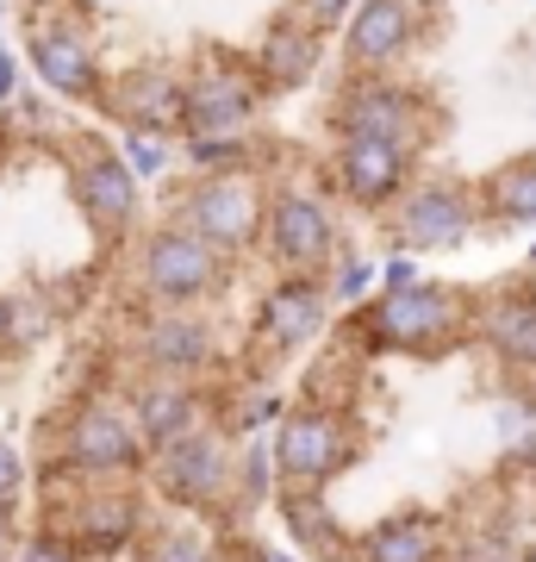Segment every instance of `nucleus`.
Here are the masks:
<instances>
[{
	"instance_id": "1",
	"label": "nucleus",
	"mask_w": 536,
	"mask_h": 562,
	"mask_svg": "<svg viewBox=\"0 0 536 562\" xmlns=\"http://www.w3.org/2000/svg\"><path fill=\"white\" fill-rule=\"evenodd\" d=\"M144 462H157V450L144 443V425L132 413V401H113V394H88V401L69 413L57 438V462L50 475H69V482H132L144 475Z\"/></svg>"
},
{
	"instance_id": "2",
	"label": "nucleus",
	"mask_w": 536,
	"mask_h": 562,
	"mask_svg": "<svg viewBox=\"0 0 536 562\" xmlns=\"http://www.w3.org/2000/svg\"><path fill=\"white\" fill-rule=\"evenodd\" d=\"M225 281H231V257L181 220L157 225L138 244V294L150 306H206L225 294Z\"/></svg>"
},
{
	"instance_id": "3",
	"label": "nucleus",
	"mask_w": 536,
	"mask_h": 562,
	"mask_svg": "<svg viewBox=\"0 0 536 562\" xmlns=\"http://www.w3.org/2000/svg\"><path fill=\"white\" fill-rule=\"evenodd\" d=\"M461 325H475V313L443 288V281H412V288H380L368 313L356 319V338L375 344V350H412V357H431V350H449Z\"/></svg>"
},
{
	"instance_id": "4",
	"label": "nucleus",
	"mask_w": 536,
	"mask_h": 562,
	"mask_svg": "<svg viewBox=\"0 0 536 562\" xmlns=\"http://www.w3.org/2000/svg\"><path fill=\"white\" fill-rule=\"evenodd\" d=\"M175 220L187 232H199L206 244H219L225 257L238 262L262 244V225H269V188H262L250 169H213L199 176L187 194H181Z\"/></svg>"
},
{
	"instance_id": "5",
	"label": "nucleus",
	"mask_w": 536,
	"mask_h": 562,
	"mask_svg": "<svg viewBox=\"0 0 536 562\" xmlns=\"http://www.w3.org/2000/svg\"><path fill=\"white\" fill-rule=\"evenodd\" d=\"M157 487L187 513H225L238 501V457H231V431L225 425H199L181 443L157 450Z\"/></svg>"
},
{
	"instance_id": "6",
	"label": "nucleus",
	"mask_w": 536,
	"mask_h": 562,
	"mask_svg": "<svg viewBox=\"0 0 536 562\" xmlns=\"http://www.w3.org/2000/svg\"><path fill=\"white\" fill-rule=\"evenodd\" d=\"M262 250L281 276H324V262L338 257V213L324 194L306 181H281L269 194V225H262Z\"/></svg>"
},
{
	"instance_id": "7",
	"label": "nucleus",
	"mask_w": 536,
	"mask_h": 562,
	"mask_svg": "<svg viewBox=\"0 0 536 562\" xmlns=\"http://www.w3.org/2000/svg\"><path fill=\"white\" fill-rule=\"evenodd\" d=\"M356 425L343 419L338 406H294L275 425V475L287 487H324L338 482L343 469L356 462Z\"/></svg>"
},
{
	"instance_id": "8",
	"label": "nucleus",
	"mask_w": 536,
	"mask_h": 562,
	"mask_svg": "<svg viewBox=\"0 0 536 562\" xmlns=\"http://www.w3.org/2000/svg\"><path fill=\"white\" fill-rule=\"evenodd\" d=\"M487 220L480 188L468 181H412L394 201V244L399 250H456Z\"/></svg>"
},
{
	"instance_id": "9",
	"label": "nucleus",
	"mask_w": 536,
	"mask_h": 562,
	"mask_svg": "<svg viewBox=\"0 0 536 562\" xmlns=\"http://www.w3.org/2000/svg\"><path fill=\"white\" fill-rule=\"evenodd\" d=\"M331 125H338V138L343 132H375V138H399V144H412V150H424L437 113H431V101H424L418 88H406V81L356 76L338 94V106H331Z\"/></svg>"
},
{
	"instance_id": "10",
	"label": "nucleus",
	"mask_w": 536,
	"mask_h": 562,
	"mask_svg": "<svg viewBox=\"0 0 536 562\" xmlns=\"http://www.w3.org/2000/svg\"><path fill=\"white\" fill-rule=\"evenodd\" d=\"M269 81L231 57H206L187 76V132L181 138H250Z\"/></svg>"
},
{
	"instance_id": "11",
	"label": "nucleus",
	"mask_w": 536,
	"mask_h": 562,
	"mask_svg": "<svg viewBox=\"0 0 536 562\" xmlns=\"http://www.w3.org/2000/svg\"><path fill=\"white\" fill-rule=\"evenodd\" d=\"M69 194L76 206L88 213L100 238H125L132 220H138V201H144V176L132 169L125 150H106V144H81L76 162H69Z\"/></svg>"
},
{
	"instance_id": "12",
	"label": "nucleus",
	"mask_w": 536,
	"mask_h": 562,
	"mask_svg": "<svg viewBox=\"0 0 536 562\" xmlns=\"http://www.w3.org/2000/svg\"><path fill=\"white\" fill-rule=\"evenodd\" d=\"M412 144L399 138H375V132H343L338 157H331V181H338L343 201L356 206H394L406 188H412Z\"/></svg>"
},
{
	"instance_id": "13",
	"label": "nucleus",
	"mask_w": 536,
	"mask_h": 562,
	"mask_svg": "<svg viewBox=\"0 0 536 562\" xmlns=\"http://www.w3.org/2000/svg\"><path fill=\"white\" fill-rule=\"evenodd\" d=\"M50 525L76 543L81 557H113V550H125L132 538H144V506H138V494L119 487V482H81L76 494H69V506H57Z\"/></svg>"
},
{
	"instance_id": "14",
	"label": "nucleus",
	"mask_w": 536,
	"mask_h": 562,
	"mask_svg": "<svg viewBox=\"0 0 536 562\" xmlns=\"http://www.w3.org/2000/svg\"><path fill=\"white\" fill-rule=\"evenodd\" d=\"M100 101L125 132H162V138L187 132V76L169 63H138V69L113 76Z\"/></svg>"
},
{
	"instance_id": "15",
	"label": "nucleus",
	"mask_w": 536,
	"mask_h": 562,
	"mask_svg": "<svg viewBox=\"0 0 536 562\" xmlns=\"http://www.w3.org/2000/svg\"><path fill=\"white\" fill-rule=\"evenodd\" d=\"M132 344H138V362L157 375H199L219 357V331L199 306H150Z\"/></svg>"
},
{
	"instance_id": "16",
	"label": "nucleus",
	"mask_w": 536,
	"mask_h": 562,
	"mask_svg": "<svg viewBox=\"0 0 536 562\" xmlns=\"http://www.w3.org/2000/svg\"><path fill=\"white\" fill-rule=\"evenodd\" d=\"M331 301H338V294H331L324 276H281L256 306V344L275 350V357L312 344L318 331H324V319H331Z\"/></svg>"
},
{
	"instance_id": "17",
	"label": "nucleus",
	"mask_w": 536,
	"mask_h": 562,
	"mask_svg": "<svg viewBox=\"0 0 536 562\" xmlns=\"http://www.w3.org/2000/svg\"><path fill=\"white\" fill-rule=\"evenodd\" d=\"M25 63H32V76L62 94V101H100L106 94V76H100V57H94V38L81 32V25H38L32 38H25Z\"/></svg>"
},
{
	"instance_id": "18",
	"label": "nucleus",
	"mask_w": 536,
	"mask_h": 562,
	"mask_svg": "<svg viewBox=\"0 0 536 562\" xmlns=\"http://www.w3.org/2000/svg\"><path fill=\"white\" fill-rule=\"evenodd\" d=\"M418 38V7L412 0H356V13L343 25V57L356 76H387L394 63H406Z\"/></svg>"
},
{
	"instance_id": "19",
	"label": "nucleus",
	"mask_w": 536,
	"mask_h": 562,
	"mask_svg": "<svg viewBox=\"0 0 536 562\" xmlns=\"http://www.w3.org/2000/svg\"><path fill=\"white\" fill-rule=\"evenodd\" d=\"M132 413H138L150 450H169V443H181L187 431L206 425V401H199L194 375H157V369L132 387Z\"/></svg>"
},
{
	"instance_id": "20",
	"label": "nucleus",
	"mask_w": 536,
	"mask_h": 562,
	"mask_svg": "<svg viewBox=\"0 0 536 562\" xmlns=\"http://www.w3.org/2000/svg\"><path fill=\"white\" fill-rule=\"evenodd\" d=\"M350 557L356 562H443L449 557V525L437 513H424V506H406V513H387L380 525H368Z\"/></svg>"
},
{
	"instance_id": "21",
	"label": "nucleus",
	"mask_w": 536,
	"mask_h": 562,
	"mask_svg": "<svg viewBox=\"0 0 536 562\" xmlns=\"http://www.w3.org/2000/svg\"><path fill=\"white\" fill-rule=\"evenodd\" d=\"M475 331L480 344L505 357L512 369H536V288H499L475 306Z\"/></svg>"
},
{
	"instance_id": "22",
	"label": "nucleus",
	"mask_w": 536,
	"mask_h": 562,
	"mask_svg": "<svg viewBox=\"0 0 536 562\" xmlns=\"http://www.w3.org/2000/svg\"><path fill=\"white\" fill-rule=\"evenodd\" d=\"M318 57H324V32H318L312 20H299V13H287V20H275L269 32H262L256 44V76L269 81V88H306V81L318 76Z\"/></svg>"
},
{
	"instance_id": "23",
	"label": "nucleus",
	"mask_w": 536,
	"mask_h": 562,
	"mask_svg": "<svg viewBox=\"0 0 536 562\" xmlns=\"http://www.w3.org/2000/svg\"><path fill=\"white\" fill-rule=\"evenodd\" d=\"M275 513L281 525H287V538L299 543V550H312L318 562H343V525L338 513H331V501H324V487H281L275 494Z\"/></svg>"
},
{
	"instance_id": "24",
	"label": "nucleus",
	"mask_w": 536,
	"mask_h": 562,
	"mask_svg": "<svg viewBox=\"0 0 536 562\" xmlns=\"http://www.w3.org/2000/svg\"><path fill=\"white\" fill-rule=\"evenodd\" d=\"M480 206L493 225H536V157H517L480 181Z\"/></svg>"
},
{
	"instance_id": "25",
	"label": "nucleus",
	"mask_w": 536,
	"mask_h": 562,
	"mask_svg": "<svg viewBox=\"0 0 536 562\" xmlns=\"http://www.w3.org/2000/svg\"><path fill=\"white\" fill-rule=\"evenodd\" d=\"M138 562H225V550L199 525H162L157 538H144Z\"/></svg>"
},
{
	"instance_id": "26",
	"label": "nucleus",
	"mask_w": 536,
	"mask_h": 562,
	"mask_svg": "<svg viewBox=\"0 0 536 562\" xmlns=\"http://www.w3.org/2000/svg\"><path fill=\"white\" fill-rule=\"evenodd\" d=\"M493 438L505 443V457L536 462V394H512L493 406Z\"/></svg>"
},
{
	"instance_id": "27",
	"label": "nucleus",
	"mask_w": 536,
	"mask_h": 562,
	"mask_svg": "<svg viewBox=\"0 0 536 562\" xmlns=\"http://www.w3.org/2000/svg\"><path fill=\"white\" fill-rule=\"evenodd\" d=\"M287 413H294V406L281 401V394H269V387H243V401L225 413V431H231V438H262V431L281 425Z\"/></svg>"
},
{
	"instance_id": "28",
	"label": "nucleus",
	"mask_w": 536,
	"mask_h": 562,
	"mask_svg": "<svg viewBox=\"0 0 536 562\" xmlns=\"http://www.w3.org/2000/svg\"><path fill=\"white\" fill-rule=\"evenodd\" d=\"M250 157H256L250 138H187V162H194L199 176H213V169H243Z\"/></svg>"
},
{
	"instance_id": "29",
	"label": "nucleus",
	"mask_w": 536,
	"mask_h": 562,
	"mask_svg": "<svg viewBox=\"0 0 536 562\" xmlns=\"http://www.w3.org/2000/svg\"><path fill=\"white\" fill-rule=\"evenodd\" d=\"M375 288H380V262L356 257V250H343L338 276H331V294H338V301H350V306H362Z\"/></svg>"
},
{
	"instance_id": "30",
	"label": "nucleus",
	"mask_w": 536,
	"mask_h": 562,
	"mask_svg": "<svg viewBox=\"0 0 536 562\" xmlns=\"http://www.w3.org/2000/svg\"><path fill=\"white\" fill-rule=\"evenodd\" d=\"M269 443L262 438H250L243 443V457H238V501L243 506H256V501H269V494H281V487H269Z\"/></svg>"
},
{
	"instance_id": "31",
	"label": "nucleus",
	"mask_w": 536,
	"mask_h": 562,
	"mask_svg": "<svg viewBox=\"0 0 536 562\" xmlns=\"http://www.w3.org/2000/svg\"><path fill=\"white\" fill-rule=\"evenodd\" d=\"M119 150L132 157V169H138L144 181L169 169V144H162V132H125V138H119Z\"/></svg>"
},
{
	"instance_id": "32",
	"label": "nucleus",
	"mask_w": 536,
	"mask_h": 562,
	"mask_svg": "<svg viewBox=\"0 0 536 562\" xmlns=\"http://www.w3.org/2000/svg\"><path fill=\"white\" fill-rule=\"evenodd\" d=\"M13 562H81V550L62 538L57 525H44V531H32V538L20 543V557Z\"/></svg>"
},
{
	"instance_id": "33",
	"label": "nucleus",
	"mask_w": 536,
	"mask_h": 562,
	"mask_svg": "<svg viewBox=\"0 0 536 562\" xmlns=\"http://www.w3.org/2000/svg\"><path fill=\"white\" fill-rule=\"evenodd\" d=\"M25 457H20V443L13 438H0V506H20V494H25Z\"/></svg>"
},
{
	"instance_id": "34",
	"label": "nucleus",
	"mask_w": 536,
	"mask_h": 562,
	"mask_svg": "<svg viewBox=\"0 0 536 562\" xmlns=\"http://www.w3.org/2000/svg\"><path fill=\"white\" fill-rule=\"evenodd\" d=\"M299 20H312L318 32H338V25H350V13H356V0H294Z\"/></svg>"
},
{
	"instance_id": "35",
	"label": "nucleus",
	"mask_w": 536,
	"mask_h": 562,
	"mask_svg": "<svg viewBox=\"0 0 536 562\" xmlns=\"http://www.w3.org/2000/svg\"><path fill=\"white\" fill-rule=\"evenodd\" d=\"M412 281H424V276H418L412 250H394V257L380 262V288H412Z\"/></svg>"
},
{
	"instance_id": "36",
	"label": "nucleus",
	"mask_w": 536,
	"mask_h": 562,
	"mask_svg": "<svg viewBox=\"0 0 536 562\" xmlns=\"http://www.w3.org/2000/svg\"><path fill=\"white\" fill-rule=\"evenodd\" d=\"M13 94H20V57L0 44V101H13Z\"/></svg>"
},
{
	"instance_id": "37",
	"label": "nucleus",
	"mask_w": 536,
	"mask_h": 562,
	"mask_svg": "<svg viewBox=\"0 0 536 562\" xmlns=\"http://www.w3.org/2000/svg\"><path fill=\"white\" fill-rule=\"evenodd\" d=\"M20 557V525H13V506H0V562Z\"/></svg>"
},
{
	"instance_id": "38",
	"label": "nucleus",
	"mask_w": 536,
	"mask_h": 562,
	"mask_svg": "<svg viewBox=\"0 0 536 562\" xmlns=\"http://www.w3.org/2000/svg\"><path fill=\"white\" fill-rule=\"evenodd\" d=\"M13 331H20V306H13L7 294H0V350H13V344H20Z\"/></svg>"
},
{
	"instance_id": "39",
	"label": "nucleus",
	"mask_w": 536,
	"mask_h": 562,
	"mask_svg": "<svg viewBox=\"0 0 536 562\" xmlns=\"http://www.w3.org/2000/svg\"><path fill=\"white\" fill-rule=\"evenodd\" d=\"M480 562H524V557H480Z\"/></svg>"
},
{
	"instance_id": "40",
	"label": "nucleus",
	"mask_w": 536,
	"mask_h": 562,
	"mask_svg": "<svg viewBox=\"0 0 536 562\" xmlns=\"http://www.w3.org/2000/svg\"><path fill=\"white\" fill-rule=\"evenodd\" d=\"M524 562H536V543H531V550H524Z\"/></svg>"
},
{
	"instance_id": "41",
	"label": "nucleus",
	"mask_w": 536,
	"mask_h": 562,
	"mask_svg": "<svg viewBox=\"0 0 536 562\" xmlns=\"http://www.w3.org/2000/svg\"><path fill=\"white\" fill-rule=\"evenodd\" d=\"M531 262H536V244H531Z\"/></svg>"
},
{
	"instance_id": "42",
	"label": "nucleus",
	"mask_w": 536,
	"mask_h": 562,
	"mask_svg": "<svg viewBox=\"0 0 536 562\" xmlns=\"http://www.w3.org/2000/svg\"><path fill=\"white\" fill-rule=\"evenodd\" d=\"M0 7H7V0H0Z\"/></svg>"
}]
</instances>
